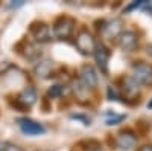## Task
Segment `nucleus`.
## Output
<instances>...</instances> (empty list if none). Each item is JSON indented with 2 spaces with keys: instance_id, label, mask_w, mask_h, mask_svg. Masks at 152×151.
Here are the masks:
<instances>
[{
  "instance_id": "nucleus-1",
  "label": "nucleus",
  "mask_w": 152,
  "mask_h": 151,
  "mask_svg": "<svg viewBox=\"0 0 152 151\" xmlns=\"http://www.w3.org/2000/svg\"><path fill=\"white\" fill-rule=\"evenodd\" d=\"M73 31H75V20L67 15L58 17L52 26V34L58 40H66L69 37H72Z\"/></svg>"
},
{
  "instance_id": "nucleus-2",
  "label": "nucleus",
  "mask_w": 152,
  "mask_h": 151,
  "mask_svg": "<svg viewBox=\"0 0 152 151\" xmlns=\"http://www.w3.org/2000/svg\"><path fill=\"white\" fill-rule=\"evenodd\" d=\"M131 77L142 85H152V64L143 61H137L132 64V75Z\"/></svg>"
},
{
  "instance_id": "nucleus-3",
  "label": "nucleus",
  "mask_w": 152,
  "mask_h": 151,
  "mask_svg": "<svg viewBox=\"0 0 152 151\" xmlns=\"http://www.w3.org/2000/svg\"><path fill=\"white\" fill-rule=\"evenodd\" d=\"M75 46L76 49L79 50V54L82 55H93L94 52V47H96V40L91 32L88 31H81L78 34V37H76L75 40Z\"/></svg>"
},
{
  "instance_id": "nucleus-4",
  "label": "nucleus",
  "mask_w": 152,
  "mask_h": 151,
  "mask_svg": "<svg viewBox=\"0 0 152 151\" xmlns=\"http://www.w3.org/2000/svg\"><path fill=\"white\" fill-rule=\"evenodd\" d=\"M78 81L85 87L87 90H93L97 87V72L93 66L90 64H85L79 69V73H78Z\"/></svg>"
},
{
  "instance_id": "nucleus-5",
  "label": "nucleus",
  "mask_w": 152,
  "mask_h": 151,
  "mask_svg": "<svg viewBox=\"0 0 152 151\" xmlns=\"http://www.w3.org/2000/svg\"><path fill=\"white\" fill-rule=\"evenodd\" d=\"M29 32L32 35L34 41L38 43H49L52 40V31H50L49 24H46L44 21H35L31 24Z\"/></svg>"
},
{
  "instance_id": "nucleus-6",
  "label": "nucleus",
  "mask_w": 152,
  "mask_h": 151,
  "mask_svg": "<svg viewBox=\"0 0 152 151\" xmlns=\"http://www.w3.org/2000/svg\"><path fill=\"white\" fill-rule=\"evenodd\" d=\"M17 124H18L21 133H24L26 136H40L46 131L43 124L37 122L34 119H29V118H20L17 119Z\"/></svg>"
},
{
  "instance_id": "nucleus-7",
  "label": "nucleus",
  "mask_w": 152,
  "mask_h": 151,
  "mask_svg": "<svg viewBox=\"0 0 152 151\" xmlns=\"http://www.w3.org/2000/svg\"><path fill=\"white\" fill-rule=\"evenodd\" d=\"M117 44L123 52H134L138 46V35L134 31H123L117 38Z\"/></svg>"
},
{
  "instance_id": "nucleus-8",
  "label": "nucleus",
  "mask_w": 152,
  "mask_h": 151,
  "mask_svg": "<svg viewBox=\"0 0 152 151\" xmlns=\"http://www.w3.org/2000/svg\"><path fill=\"white\" fill-rule=\"evenodd\" d=\"M122 95L125 99H134V101L140 95V84L131 75L122 78Z\"/></svg>"
},
{
  "instance_id": "nucleus-9",
  "label": "nucleus",
  "mask_w": 152,
  "mask_h": 151,
  "mask_svg": "<svg viewBox=\"0 0 152 151\" xmlns=\"http://www.w3.org/2000/svg\"><path fill=\"white\" fill-rule=\"evenodd\" d=\"M135 144H137V136L131 130L119 131L116 134V139H114V145L119 150H123V151H128V150L134 148Z\"/></svg>"
},
{
  "instance_id": "nucleus-10",
  "label": "nucleus",
  "mask_w": 152,
  "mask_h": 151,
  "mask_svg": "<svg viewBox=\"0 0 152 151\" xmlns=\"http://www.w3.org/2000/svg\"><path fill=\"white\" fill-rule=\"evenodd\" d=\"M94 61L97 67L100 69L102 73H108V63H110V50L105 47V44L102 43H96L94 52H93Z\"/></svg>"
},
{
  "instance_id": "nucleus-11",
  "label": "nucleus",
  "mask_w": 152,
  "mask_h": 151,
  "mask_svg": "<svg viewBox=\"0 0 152 151\" xmlns=\"http://www.w3.org/2000/svg\"><path fill=\"white\" fill-rule=\"evenodd\" d=\"M122 26H123V23L117 18H114V20H110V21H104V26L100 28V32H102V35L108 40H117L119 35L123 32Z\"/></svg>"
},
{
  "instance_id": "nucleus-12",
  "label": "nucleus",
  "mask_w": 152,
  "mask_h": 151,
  "mask_svg": "<svg viewBox=\"0 0 152 151\" xmlns=\"http://www.w3.org/2000/svg\"><path fill=\"white\" fill-rule=\"evenodd\" d=\"M17 49H21L18 52L29 61H38L41 57V49L37 43H29V41H23L17 46Z\"/></svg>"
},
{
  "instance_id": "nucleus-13",
  "label": "nucleus",
  "mask_w": 152,
  "mask_h": 151,
  "mask_svg": "<svg viewBox=\"0 0 152 151\" xmlns=\"http://www.w3.org/2000/svg\"><path fill=\"white\" fill-rule=\"evenodd\" d=\"M37 99H38L37 90L34 89L32 85H28V87H24V89L18 93V96H17V104H18L20 107L29 108V107H32V105L37 102Z\"/></svg>"
},
{
  "instance_id": "nucleus-14",
  "label": "nucleus",
  "mask_w": 152,
  "mask_h": 151,
  "mask_svg": "<svg viewBox=\"0 0 152 151\" xmlns=\"http://www.w3.org/2000/svg\"><path fill=\"white\" fill-rule=\"evenodd\" d=\"M52 70L53 66H52V61L49 60H38L37 64L34 66V73L41 80H47L52 77Z\"/></svg>"
},
{
  "instance_id": "nucleus-15",
  "label": "nucleus",
  "mask_w": 152,
  "mask_h": 151,
  "mask_svg": "<svg viewBox=\"0 0 152 151\" xmlns=\"http://www.w3.org/2000/svg\"><path fill=\"white\" fill-rule=\"evenodd\" d=\"M126 116L125 115H117L116 111H107L105 113V122H107V125H116V124H120L123 119H125Z\"/></svg>"
},
{
  "instance_id": "nucleus-16",
  "label": "nucleus",
  "mask_w": 152,
  "mask_h": 151,
  "mask_svg": "<svg viewBox=\"0 0 152 151\" xmlns=\"http://www.w3.org/2000/svg\"><path fill=\"white\" fill-rule=\"evenodd\" d=\"M61 95H62V85H59V84H53L47 89V96L52 98V99L59 98Z\"/></svg>"
},
{
  "instance_id": "nucleus-17",
  "label": "nucleus",
  "mask_w": 152,
  "mask_h": 151,
  "mask_svg": "<svg viewBox=\"0 0 152 151\" xmlns=\"http://www.w3.org/2000/svg\"><path fill=\"white\" fill-rule=\"evenodd\" d=\"M0 151H23V148L12 142H3L0 145Z\"/></svg>"
},
{
  "instance_id": "nucleus-18",
  "label": "nucleus",
  "mask_w": 152,
  "mask_h": 151,
  "mask_svg": "<svg viewBox=\"0 0 152 151\" xmlns=\"http://www.w3.org/2000/svg\"><path fill=\"white\" fill-rule=\"evenodd\" d=\"M72 119H78V121H82L84 125H90V118H84V116H79V115H72Z\"/></svg>"
},
{
  "instance_id": "nucleus-19",
  "label": "nucleus",
  "mask_w": 152,
  "mask_h": 151,
  "mask_svg": "<svg viewBox=\"0 0 152 151\" xmlns=\"http://www.w3.org/2000/svg\"><path fill=\"white\" fill-rule=\"evenodd\" d=\"M142 5H145V2H134V3H131L129 6L125 8V12H129V11H132V9H135V8H138V6H142Z\"/></svg>"
},
{
  "instance_id": "nucleus-20",
  "label": "nucleus",
  "mask_w": 152,
  "mask_h": 151,
  "mask_svg": "<svg viewBox=\"0 0 152 151\" xmlns=\"http://www.w3.org/2000/svg\"><path fill=\"white\" fill-rule=\"evenodd\" d=\"M23 5H24L23 0H17V2H14V0H12L11 3H8V8H20V6H23Z\"/></svg>"
},
{
  "instance_id": "nucleus-21",
  "label": "nucleus",
  "mask_w": 152,
  "mask_h": 151,
  "mask_svg": "<svg viewBox=\"0 0 152 151\" xmlns=\"http://www.w3.org/2000/svg\"><path fill=\"white\" fill-rule=\"evenodd\" d=\"M87 151H105V150H104L102 147H100V145H97V144H96L94 147H91L90 150H87Z\"/></svg>"
},
{
  "instance_id": "nucleus-22",
  "label": "nucleus",
  "mask_w": 152,
  "mask_h": 151,
  "mask_svg": "<svg viewBox=\"0 0 152 151\" xmlns=\"http://www.w3.org/2000/svg\"><path fill=\"white\" fill-rule=\"evenodd\" d=\"M138 151H152V145H143Z\"/></svg>"
},
{
  "instance_id": "nucleus-23",
  "label": "nucleus",
  "mask_w": 152,
  "mask_h": 151,
  "mask_svg": "<svg viewBox=\"0 0 152 151\" xmlns=\"http://www.w3.org/2000/svg\"><path fill=\"white\" fill-rule=\"evenodd\" d=\"M148 108H152V101H151V102L148 104Z\"/></svg>"
},
{
  "instance_id": "nucleus-24",
  "label": "nucleus",
  "mask_w": 152,
  "mask_h": 151,
  "mask_svg": "<svg viewBox=\"0 0 152 151\" xmlns=\"http://www.w3.org/2000/svg\"><path fill=\"white\" fill-rule=\"evenodd\" d=\"M37 151H50V150H37Z\"/></svg>"
}]
</instances>
